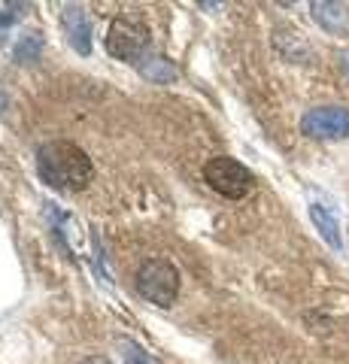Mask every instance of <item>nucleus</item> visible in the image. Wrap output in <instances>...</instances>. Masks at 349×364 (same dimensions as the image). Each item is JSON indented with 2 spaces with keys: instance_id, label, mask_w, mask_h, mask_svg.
I'll list each match as a JSON object with an SVG mask.
<instances>
[{
  "instance_id": "20e7f679",
  "label": "nucleus",
  "mask_w": 349,
  "mask_h": 364,
  "mask_svg": "<svg viewBox=\"0 0 349 364\" xmlns=\"http://www.w3.org/2000/svg\"><path fill=\"white\" fill-rule=\"evenodd\" d=\"M107 52L119 61L128 64H140L146 55H149V33H146L140 25L134 21H112L109 25V37H107Z\"/></svg>"
},
{
  "instance_id": "9d476101",
  "label": "nucleus",
  "mask_w": 349,
  "mask_h": 364,
  "mask_svg": "<svg viewBox=\"0 0 349 364\" xmlns=\"http://www.w3.org/2000/svg\"><path fill=\"white\" fill-rule=\"evenodd\" d=\"M116 346H119L122 358H125L128 364H152V358L143 352V346H140V343H134V340H128V337H119V340H116Z\"/></svg>"
},
{
  "instance_id": "39448f33",
  "label": "nucleus",
  "mask_w": 349,
  "mask_h": 364,
  "mask_svg": "<svg viewBox=\"0 0 349 364\" xmlns=\"http://www.w3.org/2000/svg\"><path fill=\"white\" fill-rule=\"evenodd\" d=\"M301 131L313 140H343L349 136V109L346 107H316L301 119Z\"/></svg>"
},
{
  "instance_id": "6e6552de",
  "label": "nucleus",
  "mask_w": 349,
  "mask_h": 364,
  "mask_svg": "<svg viewBox=\"0 0 349 364\" xmlns=\"http://www.w3.org/2000/svg\"><path fill=\"white\" fill-rule=\"evenodd\" d=\"M310 222L316 225V231L322 234V240L328 243L331 249H337L340 252L343 249V240H340V225H337V219L322 207V203H310Z\"/></svg>"
},
{
  "instance_id": "1a4fd4ad",
  "label": "nucleus",
  "mask_w": 349,
  "mask_h": 364,
  "mask_svg": "<svg viewBox=\"0 0 349 364\" xmlns=\"http://www.w3.org/2000/svg\"><path fill=\"white\" fill-rule=\"evenodd\" d=\"M146 79H152V82H171V79H176V70L173 64L167 58H159V55H146V58L137 64Z\"/></svg>"
},
{
  "instance_id": "f257e3e1",
  "label": "nucleus",
  "mask_w": 349,
  "mask_h": 364,
  "mask_svg": "<svg viewBox=\"0 0 349 364\" xmlns=\"http://www.w3.org/2000/svg\"><path fill=\"white\" fill-rule=\"evenodd\" d=\"M37 173L43 182L58 191H80L95 176V164L76 143L55 140L40 146L37 152Z\"/></svg>"
},
{
  "instance_id": "ddd939ff",
  "label": "nucleus",
  "mask_w": 349,
  "mask_h": 364,
  "mask_svg": "<svg viewBox=\"0 0 349 364\" xmlns=\"http://www.w3.org/2000/svg\"><path fill=\"white\" fill-rule=\"evenodd\" d=\"M4 107H6V97H4V91H0V112H4Z\"/></svg>"
},
{
  "instance_id": "f8f14e48",
  "label": "nucleus",
  "mask_w": 349,
  "mask_h": 364,
  "mask_svg": "<svg viewBox=\"0 0 349 364\" xmlns=\"http://www.w3.org/2000/svg\"><path fill=\"white\" fill-rule=\"evenodd\" d=\"M340 67H343V73L349 76V52H340Z\"/></svg>"
},
{
  "instance_id": "0eeeda50",
  "label": "nucleus",
  "mask_w": 349,
  "mask_h": 364,
  "mask_svg": "<svg viewBox=\"0 0 349 364\" xmlns=\"http://www.w3.org/2000/svg\"><path fill=\"white\" fill-rule=\"evenodd\" d=\"M310 9H313V18H316L328 33H346L349 31V9L343 4H325V0H319V4H313Z\"/></svg>"
},
{
  "instance_id": "423d86ee",
  "label": "nucleus",
  "mask_w": 349,
  "mask_h": 364,
  "mask_svg": "<svg viewBox=\"0 0 349 364\" xmlns=\"http://www.w3.org/2000/svg\"><path fill=\"white\" fill-rule=\"evenodd\" d=\"M64 31L67 43L80 55H92V21H88L82 6H67L64 9Z\"/></svg>"
},
{
  "instance_id": "7ed1b4c3",
  "label": "nucleus",
  "mask_w": 349,
  "mask_h": 364,
  "mask_svg": "<svg viewBox=\"0 0 349 364\" xmlns=\"http://www.w3.org/2000/svg\"><path fill=\"white\" fill-rule=\"evenodd\" d=\"M204 179L210 182L213 191H219V195L231 198V200L246 198L255 186V176L249 173V167H243L240 161H234L228 155L210 158L204 164Z\"/></svg>"
},
{
  "instance_id": "f03ea898",
  "label": "nucleus",
  "mask_w": 349,
  "mask_h": 364,
  "mask_svg": "<svg viewBox=\"0 0 349 364\" xmlns=\"http://www.w3.org/2000/svg\"><path fill=\"white\" fill-rule=\"evenodd\" d=\"M137 291L155 306H171L179 294V273L171 261L152 258L137 270Z\"/></svg>"
},
{
  "instance_id": "9b49d317",
  "label": "nucleus",
  "mask_w": 349,
  "mask_h": 364,
  "mask_svg": "<svg viewBox=\"0 0 349 364\" xmlns=\"http://www.w3.org/2000/svg\"><path fill=\"white\" fill-rule=\"evenodd\" d=\"M82 364H112L109 358H100V355H92V358H85Z\"/></svg>"
}]
</instances>
